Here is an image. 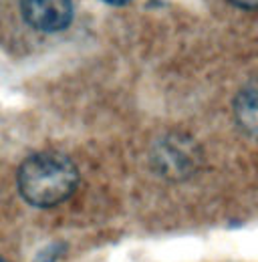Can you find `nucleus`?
Returning a JSON list of instances; mask_svg holds the SVG:
<instances>
[{"mask_svg": "<svg viewBox=\"0 0 258 262\" xmlns=\"http://www.w3.org/2000/svg\"><path fill=\"white\" fill-rule=\"evenodd\" d=\"M20 12L32 29L59 33L73 20V0H20Z\"/></svg>", "mask_w": 258, "mask_h": 262, "instance_id": "7ed1b4c3", "label": "nucleus"}, {"mask_svg": "<svg viewBox=\"0 0 258 262\" xmlns=\"http://www.w3.org/2000/svg\"><path fill=\"white\" fill-rule=\"evenodd\" d=\"M16 184L20 196L31 206L53 208L69 200L77 190L79 173L67 156L42 151L25 160L18 169Z\"/></svg>", "mask_w": 258, "mask_h": 262, "instance_id": "f257e3e1", "label": "nucleus"}, {"mask_svg": "<svg viewBox=\"0 0 258 262\" xmlns=\"http://www.w3.org/2000/svg\"><path fill=\"white\" fill-rule=\"evenodd\" d=\"M234 115L242 129L258 135V81L250 83L236 95Z\"/></svg>", "mask_w": 258, "mask_h": 262, "instance_id": "20e7f679", "label": "nucleus"}, {"mask_svg": "<svg viewBox=\"0 0 258 262\" xmlns=\"http://www.w3.org/2000/svg\"><path fill=\"white\" fill-rule=\"evenodd\" d=\"M0 262H6V260H4V258H0Z\"/></svg>", "mask_w": 258, "mask_h": 262, "instance_id": "0eeeda50", "label": "nucleus"}, {"mask_svg": "<svg viewBox=\"0 0 258 262\" xmlns=\"http://www.w3.org/2000/svg\"><path fill=\"white\" fill-rule=\"evenodd\" d=\"M154 165L167 178H186L198 165V149L184 135H167L154 149Z\"/></svg>", "mask_w": 258, "mask_h": 262, "instance_id": "f03ea898", "label": "nucleus"}, {"mask_svg": "<svg viewBox=\"0 0 258 262\" xmlns=\"http://www.w3.org/2000/svg\"><path fill=\"white\" fill-rule=\"evenodd\" d=\"M105 4H111V6H125L131 0H103Z\"/></svg>", "mask_w": 258, "mask_h": 262, "instance_id": "423d86ee", "label": "nucleus"}, {"mask_svg": "<svg viewBox=\"0 0 258 262\" xmlns=\"http://www.w3.org/2000/svg\"><path fill=\"white\" fill-rule=\"evenodd\" d=\"M232 4H236V6H240V8H258V0H230Z\"/></svg>", "mask_w": 258, "mask_h": 262, "instance_id": "39448f33", "label": "nucleus"}]
</instances>
